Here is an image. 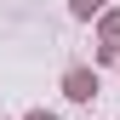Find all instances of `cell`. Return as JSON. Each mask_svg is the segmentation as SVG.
<instances>
[{"label": "cell", "mask_w": 120, "mask_h": 120, "mask_svg": "<svg viewBox=\"0 0 120 120\" xmlns=\"http://www.w3.org/2000/svg\"><path fill=\"white\" fill-rule=\"evenodd\" d=\"M63 97H69V103H92V97H97V69L69 63V69H63Z\"/></svg>", "instance_id": "obj_1"}, {"label": "cell", "mask_w": 120, "mask_h": 120, "mask_svg": "<svg viewBox=\"0 0 120 120\" xmlns=\"http://www.w3.org/2000/svg\"><path fill=\"white\" fill-rule=\"evenodd\" d=\"M23 120H57V114H52V109H29Z\"/></svg>", "instance_id": "obj_4"}, {"label": "cell", "mask_w": 120, "mask_h": 120, "mask_svg": "<svg viewBox=\"0 0 120 120\" xmlns=\"http://www.w3.org/2000/svg\"><path fill=\"white\" fill-rule=\"evenodd\" d=\"M97 40H103V46H120V11L114 6L97 11Z\"/></svg>", "instance_id": "obj_2"}, {"label": "cell", "mask_w": 120, "mask_h": 120, "mask_svg": "<svg viewBox=\"0 0 120 120\" xmlns=\"http://www.w3.org/2000/svg\"><path fill=\"white\" fill-rule=\"evenodd\" d=\"M103 6H109V0H69V11H74V17H80V23H92V17H97Z\"/></svg>", "instance_id": "obj_3"}, {"label": "cell", "mask_w": 120, "mask_h": 120, "mask_svg": "<svg viewBox=\"0 0 120 120\" xmlns=\"http://www.w3.org/2000/svg\"><path fill=\"white\" fill-rule=\"evenodd\" d=\"M0 120H6V114H0Z\"/></svg>", "instance_id": "obj_5"}]
</instances>
